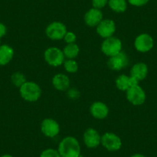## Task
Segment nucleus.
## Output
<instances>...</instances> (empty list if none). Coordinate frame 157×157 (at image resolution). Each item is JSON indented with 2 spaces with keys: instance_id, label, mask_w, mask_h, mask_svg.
<instances>
[{
  "instance_id": "1",
  "label": "nucleus",
  "mask_w": 157,
  "mask_h": 157,
  "mask_svg": "<svg viewBox=\"0 0 157 157\" xmlns=\"http://www.w3.org/2000/svg\"><path fill=\"white\" fill-rule=\"evenodd\" d=\"M57 150L61 157H79L81 155V146L79 142L74 136H66L59 143Z\"/></svg>"
},
{
  "instance_id": "2",
  "label": "nucleus",
  "mask_w": 157,
  "mask_h": 157,
  "mask_svg": "<svg viewBox=\"0 0 157 157\" xmlns=\"http://www.w3.org/2000/svg\"><path fill=\"white\" fill-rule=\"evenodd\" d=\"M19 94L24 100L29 102H36L42 96V89L33 81H26L19 88Z\"/></svg>"
},
{
  "instance_id": "3",
  "label": "nucleus",
  "mask_w": 157,
  "mask_h": 157,
  "mask_svg": "<svg viewBox=\"0 0 157 157\" xmlns=\"http://www.w3.org/2000/svg\"><path fill=\"white\" fill-rule=\"evenodd\" d=\"M101 51L109 58L123 51V43L119 38L111 36L104 39L101 45Z\"/></svg>"
},
{
  "instance_id": "4",
  "label": "nucleus",
  "mask_w": 157,
  "mask_h": 157,
  "mask_svg": "<svg viewBox=\"0 0 157 157\" xmlns=\"http://www.w3.org/2000/svg\"><path fill=\"white\" fill-rule=\"evenodd\" d=\"M101 145L109 152H116L122 148L123 142L116 133L106 132L101 136Z\"/></svg>"
},
{
  "instance_id": "5",
  "label": "nucleus",
  "mask_w": 157,
  "mask_h": 157,
  "mask_svg": "<svg viewBox=\"0 0 157 157\" xmlns=\"http://www.w3.org/2000/svg\"><path fill=\"white\" fill-rule=\"evenodd\" d=\"M44 59L49 66L54 67H58L63 65L66 59L63 50L55 46L46 49L44 52Z\"/></svg>"
},
{
  "instance_id": "6",
  "label": "nucleus",
  "mask_w": 157,
  "mask_h": 157,
  "mask_svg": "<svg viewBox=\"0 0 157 157\" xmlns=\"http://www.w3.org/2000/svg\"><path fill=\"white\" fill-rule=\"evenodd\" d=\"M45 33L49 39L52 40H60L63 39L67 33V27L62 22L54 21L47 25Z\"/></svg>"
},
{
  "instance_id": "7",
  "label": "nucleus",
  "mask_w": 157,
  "mask_h": 157,
  "mask_svg": "<svg viewBox=\"0 0 157 157\" xmlns=\"http://www.w3.org/2000/svg\"><path fill=\"white\" fill-rule=\"evenodd\" d=\"M126 93V99L133 105H141L146 102V94L140 85L129 88Z\"/></svg>"
},
{
  "instance_id": "8",
  "label": "nucleus",
  "mask_w": 157,
  "mask_h": 157,
  "mask_svg": "<svg viewBox=\"0 0 157 157\" xmlns=\"http://www.w3.org/2000/svg\"><path fill=\"white\" fill-rule=\"evenodd\" d=\"M154 46V39L148 33H141L136 36L134 41V47L140 52H148Z\"/></svg>"
},
{
  "instance_id": "9",
  "label": "nucleus",
  "mask_w": 157,
  "mask_h": 157,
  "mask_svg": "<svg viewBox=\"0 0 157 157\" xmlns=\"http://www.w3.org/2000/svg\"><path fill=\"white\" fill-rule=\"evenodd\" d=\"M129 63V58L123 51L117 55L109 57L107 61V66L113 71H120L126 69Z\"/></svg>"
},
{
  "instance_id": "10",
  "label": "nucleus",
  "mask_w": 157,
  "mask_h": 157,
  "mask_svg": "<svg viewBox=\"0 0 157 157\" xmlns=\"http://www.w3.org/2000/svg\"><path fill=\"white\" fill-rule=\"evenodd\" d=\"M41 132L48 138H54L59 133L60 126L56 120L46 118L41 123Z\"/></svg>"
},
{
  "instance_id": "11",
  "label": "nucleus",
  "mask_w": 157,
  "mask_h": 157,
  "mask_svg": "<svg viewBox=\"0 0 157 157\" xmlns=\"http://www.w3.org/2000/svg\"><path fill=\"white\" fill-rule=\"evenodd\" d=\"M116 30V23L113 19H103L96 26V33L104 39L113 36Z\"/></svg>"
},
{
  "instance_id": "12",
  "label": "nucleus",
  "mask_w": 157,
  "mask_h": 157,
  "mask_svg": "<svg viewBox=\"0 0 157 157\" xmlns=\"http://www.w3.org/2000/svg\"><path fill=\"white\" fill-rule=\"evenodd\" d=\"M82 140L89 149H96L101 145V136L94 128H88L83 133Z\"/></svg>"
},
{
  "instance_id": "13",
  "label": "nucleus",
  "mask_w": 157,
  "mask_h": 157,
  "mask_svg": "<svg viewBox=\"0 0 157 157\" xmlns=\"http://www.w3.org/2000/svg\"><path fill=\"white\" fill-rule=\"evenodd\" d=\"M103 19L102 10L96 8H91L84 15V22L88 26L96 27Z\"/></svg>"
},
{
  "instance_id": "14",
  "label": "nucleus",
  "mask_w": 157,
  "mask_h": 157,
  "mask_svg": "<svg viewBox=\"0 0 157 157\" xmlns=\"http://www.w3.org/2000/svg\"><path fill=\"white\" fill-rule=\"evenodd\" d=\"M90 113L92 116L97 120H103L108 116L109 113V109L108 105L103 102L96 101L94 102L90 108Z\"/></svg>"
},
{
  "instance_id": "15",
  "label": "nucleus",
  "mask_w": 157,
  "mask_h": 157,
  "mask_svg": "<svg viewBox=\"0 0 157 157\" xmlns=\"http://www.w3.org/2000/svg\"><path fill=\"white\" fill-rule=\"evenodd\" d=\"M139 81L131 75H120L116 79V86L120 91L126 92L129 88L139 85Z\"/></svg>"
},
{
  "instance_id": "16",
  "label": "nucleus",
  "mask_w": 157,
  "mask_h": 157,
  "mask_svg": "<svg viewBox=\"0 0 157 157\" xmlns=\"http://www.w3.org/2000/svg\"><path fill=\"white\" fill-rule=\"evenodd\" d=\"M52 84L58 91H67L70 86V80L66 74L58 73L52 77Z\"/></svg>"
},
{
  "instance_id": "17",
  "label": "nucleus",
  "mask_w": 157,
  "mask_h": 157,
  "mask_svg": "<svg viewBox=\"0 0 157 157\" xmlns=\"http://www.w3.org/2000/svg\"><path fill=\"white\" fill-rule=\"evenodd\" d=\"M149 72L148 66L144 63H137L132 66L130 69V75L133 78L140 82L144 80Z\"/></svg>"
},
{
  "instance_id": "18",
  "label": "nucleus",
  "mask_w": 157,
  "mask_h": 157,
  "mask_svg": "<svg viewBox=\"0 0 157 157\" xmlns=\"http://www.w3.org/2000/svg\"><path fill=\"white\" fill-rule=\"evenodd\" d=\"M14 57V49L10 45L0 46V66H5L13 60Z\"/></svg>"
},
{
  "instance_id": "19",
  "label": "nucleus",
  "mask_w": 157,
  "mask_h": 157,
  "mask_svg": "<svg viewBox=\"0 0 157 157\" xmlns=\"http://www.w3.org/2000/svg\"><path fill=\"white\" fill-rule=\"evenodd\" d=\"M108 6L112 11L116 13H123L128 8L127 0H109Z\"/></svg>"
},
{
  "instance_id": "20",
  "label": "nucleus",
  "mask_w": 157,
  "mask_h": 157,
  "mask_svg": "<svg viewBox=\"0 0 157 157\" xmlns=\"http://www.w3.org/2000/svg\"><path fill=\"white\" fill-rule=\"evenodd\" d=\"M64 56L66 59H74L79 53V47L76 43L67 44L63 50Z\"/></svg>"
},
{
  "instance_id": "21",
  "label": "nucleus",
  "mask_w": 157,
  "mask_h": 157,
  "mask_svg": "<svg viewBox=\"0 0 157 157\" xmlns=\"http://www.w3.org/2000/svg\"><path fill=\"white\" fill-rule=\"evenodd\" d=\"M26 77L24 74L20 72H16L12 74L11 82L16 87L20 88L25 82H26Z\"/></svg>"
},
{
  "instance_id": "22",
  "label": "nucleus",
  "mask_w": 157,
  "mask_h": 157,
  "mask_svg": "<svg viewBox=\"0 0 157 157\" xmlns=\"http://www.w3.org/2000/svg\"><path fill=\"white\" fill-rule=\"evenodd\" d=\"M64 69L69 73H75L78 69V65L74 59H65L63 63Z\"/></svg>"
},
{
  "instance_id": "23",
  "label": "nucleus",
  "mask_w": 157,
  "mask_h": 157,
  "mask_svg": "<svg viewBox=\"0 0 157 157\" xmlns=\"http://www.w3.org/2000/svg\"><path fill=\"white\" fill-rule=\"evenodd\" d=\"M39 157H61V155L57 149L49 148V149H44L40 153Z\"/></svg>"
},
{
  "instance_id": "24",
  "label": "nucleus",
  "mask_w": 157,
  "mask_h": 157,
  "mask_svg": "<svg viewBox=\"0 0 157 157\" xmlns=\"http://www.w3.org/2000/svg\"><path fill=\"white\" fill-rule=\"evenodd\" d=\"M76 39V35L75 33H72V32L67 31L64 38H63V40H64L66 44H71V43H75Z\"/></svg>"
},
{
  "instance_id": "25",
  "label": "nucleus",
  "mask_w": 157,
  "mask_h": 157,
  "mask_svg": "<svg viewBox=\"0 0 157 157\" xmlns=\"http://www.w3.org/2000/svg\"><path fill=\"white\" fill-rule=\"evenodd\" d=\"M108 2L109 0H92V5L93 8L102 10V9L108 6Z\"/></svg>"
},
{
  "instance_id": "26",
  "label": "nucleus",
  "mask_w": 157,
  "mask_h": 157,
  "mask_svg": "<svg viewBox=\"0 0 157 157\" xmlns=\"http://www.w3.org/2000/svg\"><path fill=\"white\" fill-rule=\"evenodd\" d=\"M67 96L71 99H77L80 96V93L77 89L71 88L67 90Z\"/></svg>"
},
{
  "instance_id": "27",
  "label": "nucleus",
  "mask_w": 157,
  "mask_h": 157,
  "mask_svg": "<svg viewBox=\"0 0 157 157\" xmlns=\"http://www.w3.org/2000/svg\"><path fill=\"white\" fill-rule=\"evenodd\" d=\"M128 3L135 7H142L146 6L149 0H127Z\"/></svg>"
},
{
  "instance_id": "28",
  "label": "nucleus",
  "mask_w": 157,
  "mask_h": 157,
  "mask_svg": "<svg viewBox=\"0 0 157 157\" xmlns=\"http://www.w3.org/2000/svg\"><path fill=\"white\" fill-rule=\"evenodd\" d=\"M7 33V27L2 22H0V39L3 38Z\"/></svg>"
},
{
  "instance_id": "29",
  "label": "nucleus",
  "mask_w": 157,
  "mask_h": 157,
  "mask_svg": "<svg viewBox=\"0 0 157 157\" xmlns=\"http://www.w3.org/2000/svg\"><path fill=\"white\" fill-rule=\"evenodd\" d=\"M130 157H146V156L142 153H135L133 154V155H131Z\"/></svg>"
},
{
  "instance_id": "30",
  "label": "nucleus",
  "mask_w": 157,
  "mask_h": 157,
  "mask_svg": "<svg viewBox=\"0 0 157 157\" xmlns=\"http://www.w3.org/2000/svg\"><path fill=\"white\" fill-rule=\"evenodd\" d=\"M0 157H13V156L12 155H10V154H3V155H0Z\"/></svg>"
},
{
  "instance_id": "31",
  "label": "nucleus",
  "mask_w": 157,
  "mask_h": 157,
  "mask_svg": "<svg viewBox=\"0 0 157 157\" xmlns=\"http://www.w3.org/2000/svg\"><path fill=\"white\" fill-rule=\"evenodd\" d=\"M0 46H1V39H0Z\"/></svg>"
}]
</instances>
